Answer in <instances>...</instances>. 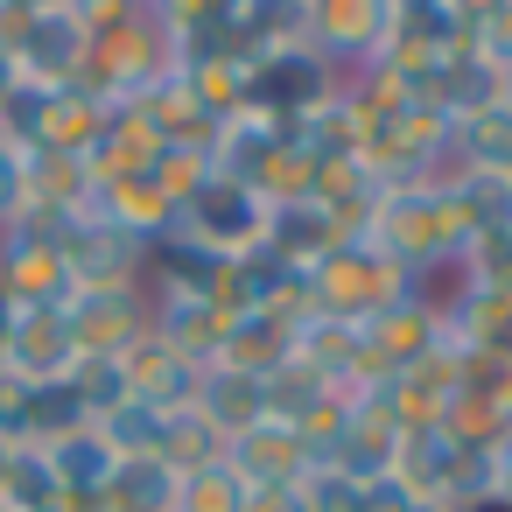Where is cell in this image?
<instances>
[{
  "label": "cell",
  "instance_id": "cell-1",
  "mask_svg": "<svg viewBox=\"0 0 512 512\" xmlns=\"http://www.w3.org/2000/svg\"><path fill=\"white\" fill-rule=\"evenodd\" d=\"M22 204H29V155L0 134V225L22 218Z\"/></svg>",
  "mask_w": 512,
  "mask_h": 512
},
{
  "label": "cell",
  "instance_id": "cell-2",
  "mask_svg": "<svg viewBox=\"0 0 512 512\" xmlns=\"http://www.w3.org/2000/svg\"><path fill=\"white\" fill-rule=\"evenodd\" d=\"M8 323H15V302H8V288H0V351H8Z\"/></svg>",
  "mask_w": 512,
  "mask_h": 512
}]
</instances>
